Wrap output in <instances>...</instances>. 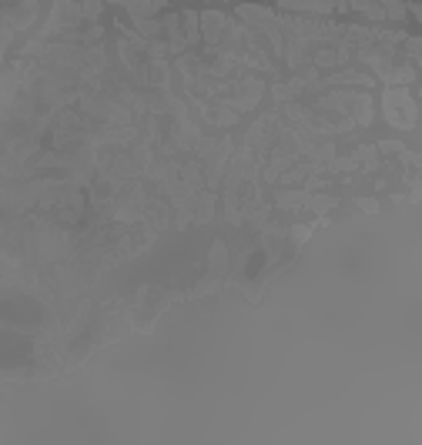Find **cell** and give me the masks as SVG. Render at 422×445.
<instances>
[{
    "mask_svg": "<svg viewBox=\"0 0 422 445\" xmlns=\"http://www.w3.org/2000/svg\"><path fill=\"white\" fill-rule=\"evenodd\" d=\"M386 118L396 124V128H416V104H412L409 91H386Z\"/></svg>",
    "mask_w": 422,
    "mask_h": 445,
    "instance_id": "1",
    "label": "cell"
},
{
    "mask_svg": "<svg viewBox=\"0 0 422 445\" xmlns=\"http://www.w3.org/2000/svg\"><path fill=\"white\" fill-rule=\"evenodd\" d=\"M359 208H362V211H369V215H376V211H379V205H376V201H366V198L359 201Z\"/></svg>",
    "mask_w": 422,
    "mask_h": 445,
    "instance_id": "2",
    "label": "cell"
},
{
    "mask_svg": "<svg viewBox=\"0 0 422 445\" xmlns=\"http://www.w3.org/2000/svg\"><path fill=\"white\" fill-rule=\"evenodd\" d=\"M101 11V0H88V17H98Z\"/></svg>",
    "mask_w": 422,
    "mask_h": 445,
    "instance_id": "3",
    "label": "cell"
}]
</instances>
